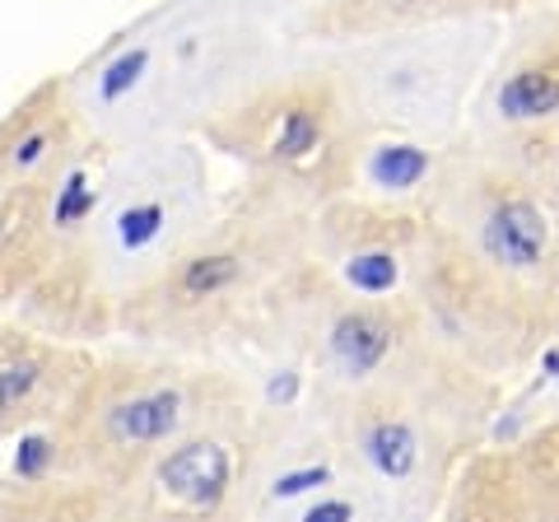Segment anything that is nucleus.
Listing matches in <instances>:
<instances>
[{"label":"nucleus","mask_w":559,"mask_h":522,"mask_svg":"<svg viewBox=\"0 0 559 522\" xmlns=\"http://www.w3.org/2000/svg\"><path fill=\"white\" fill-rule=\"evenodd\" d=\"M326 481H331V466H299V472H285V476H275L271 495H275V499H294V495L322 490Z\"/></svg>","instance_id":"17"},{"label":"nucleus","mask_w":559,"mask_h":522,"mask_svg":"<svg viewBox=\"0 0 559 522\" xmlns=\"http://www.w3.org/2000/svg\"><path fill=\"white\" fill-rule=\"evenodd\" d=\"M14 127L20 131L0 145V159H5L10 173H33L51 154V145H57V127H51V121H38V117H24V121L14 117Z\"/></svg>","instance_id":"13"},{"label":"nucleus","mask_w":559,"mask_h":522,"mask_svg":"<svg viewBox=\"0 0 559 522\" xmlns=\"http://www.w3.org/2000/svg\"><path fill=\"white\" fill-rule=\"evenodd\" d=\"M480 248L503 271H536L550 248V220L532 197H503L480 224Z\"/></svg>","instance_id":"2"},{"label":"nucleus","mask_w":559,"mask_h":522,"mask_svg":"<svg viewBox=\"0 0 559 522\" xmlns=\"http://www.w3.org/2000/svg\"><path fill=\"white\" fill-rule=\"evenodd\" d=\"M94 205H98V187H94L90 173L75 168V173H66L61 187H57V201H51V224H57V229H80V224L94 215Z\"/></svg>","instance_id":"14"},{"label":"nucleus","mask_w":559,"mask_h":522,"mask_svg":"<svg viewBox=\"0 0 559 522\" xmlns=\"http://www.w3.org/2000/svg\"><path fill=\"white\" fill-rule=\"evenodd\" d=\"M51 458H57L51 439H43V434H24L20 448H14V476H20V481H43Z\"/></svg>","instance_id":"16"},{"label":"nucleus","mask_w":559,"mask_h":522,"mask_svg":"<svg viewBox=\"0 0 559 522\" xmlns=\"http://www.w3.org/2000/svg\"><path fill=\"white\" fill-rule=\"evenodd\" d=\"M182 415H187V402L178 388H168V382H159V388H140L131 396H121V402H112L108 411H103V439H108L112 448H154L173 439V434L182 429Z\"/></svg>","instance_id":"3"},{"label":"nucleus","mask_w":559,"mask_h":522,"mask_svg":"<svg viewBox=\"0 0 559 522\" xmlns=\"http://www.w3.org/2000/svg\"><path fill=\"white\" fill-rule=\"evenodd\" d=\"M326 141V108L312 94H285L261 112V154L275 164H304Z\"/></svg>","instance_id":"4"},{"label":"nucleus","mask_w":559,"mask_h":522,"mask_svg":"<svg viewBox=\"0 0 559 522\" xmlns=\"http://www.w3.org/2000/svg\"><path fill=\"white\" fill-rule=\"evenodd\" d=\"M229 481H234V452L219 439H187L154 466L159 495L187 513L219 509V499L229 495Z\"/></svg>","instance_id":"1"},{"label":"nucleus","mask_w":559,"mask_h":522,"mask_svg":"<svg viewBox=\"0 0 559 522\" xmlns=\"http://www.w3.org/2000/svg\"><path fill=\"white\" fill-rule=\"evenodd\" d=\"M345 281L355 294H369V299H378V294H392L396 281H401V266L392 252H355L345 261Z\"/></svg>","instance_id":"15"},{"label":"nucleus","mask_w":559,"mask_h":522,"mask_svg":"<svg viewBox=\"0 0 559 522\" xmlns=\"http://www.w3.org/2000/svg\"><path fill=\"white\" fill-rule=\"evenodd\" d=\"M480 0H331V14L341 24H396V20H433V14H457Z\"/></svg>","instance_id":"9"},{"label":"nucleus","mask_w":559,"mask_h":522,"mask_svg":"<svg viewBox=\"0 0 559 522\" xmlns=\"http://www.w3.org/2000/svg\"><path fill=\"white\" fill-rule=\"evenodd\" d=\"M299 522H355V503L349 499H318L312 509H304Z\"/></svg>","instance_id":"18"},{"label":"nucleus","mask_w":559,"mask_h":522,"mask_svg":"<svg viewBox=\"0 0 559 522\" xmlns=\"http://www.w3.org/2000/svg\"><path fill=\"white\" fill-rule=\"evenodd\" d=\"M150 57H154V51L145 43L121 47L117 57L94 75V103H98V108H117L121 98H131L140 90V80H145V71H150Z\"/></svg>","instance_id":"12"},{"label":"nucleus","mask_w":559,"mask_h":522,"mask_svg":"<svg viewBox=\"0 0 559 522\" xmlns=\"http://www.w3.org/2000/svg\"><path fill=\"white\" fill-rule=\"evenodd\" d=\"M359 452L382 481H411L419 466V434L406 420L388 415V420H373L359 434Z\"/></svg>","instance_id":"8"},{"label":"nucleus","mask_w":559,"mask_h":522,"mask_svg":"<svg viewBox=\"0 0 559 522\" xmlns=\"http://www.w3.org/2000/svg\"><path fill=\"white\" fill-rule=\"evenodd\" d=\"M495 112L503 121H513V127L559 117V61L536 57V61L513 66L495 90Z\"/></svg>","instance_id":"6"},{"label":"nucleus","mask_w":559,"mask_h":522,"mask_svg":"<svg viewBox=\"0 0 559 522\" xmlns=\"http://www.w3.org/2000/svg\"><path fill=\"white\" fill-rule=\"evenodd\" d=\"M396 345V332L392 322L382 318L373 308H355V312H341L326 332V359L336 364L345 378H373L382 364H388Z\"/></svg>","instance_id":"5"},{"label":"nucleus","mask_w":559,"mask_h":522,"mask_svg":"<svg viewBox=\"0 0 559 522\" xmlns=\"http://www.w3.org/2000/svg\"><path fill=\"white\" fill-rule=\"evenodd\" d=\"M168 215H173L168 201H159V197L121 205L117 220H112L117 248H121V252H145V248H154V242L168 234Z\"/></svg>","instance_id":"11"},{"label":"nucleus","mask_w":559,"mask_h":522,"mask_svg":"<svg viewBox=\"0 0 559 522\" xmlns=\"http://www.w3.org/2000/svg\"><path fill=\"white\" fill-rule=\"evenodd\" d=\"M242 281V252L234 248H201L178 261V271L168 275V299L173 308H201L224 299Z\"/></svg>","instance_id":"7"},{"label":"nucleus","mask_w":559,"mask_h":522,"mask_svg":"<svg viewBox=\"0 0 559 522\" xmlns=\"http://www.w3.org/2000/svg\"><path fill=\"white\" fill-rule=\"evenodd\" d=\"M429 150L419 145H378L369 154V182L382 191H415L429 178Z\"/></svg>","instance_id":"10"}]
</instances>
